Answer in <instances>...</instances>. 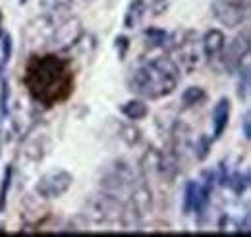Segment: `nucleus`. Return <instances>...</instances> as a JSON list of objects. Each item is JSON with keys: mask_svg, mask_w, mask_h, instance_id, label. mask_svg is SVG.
<instances>
[{"mask_svg": "<svg viewBox=\"0 0 251 237\" xmlns=\"http://www.w3.org/2000/svg\"><path fill=\"white\" fill-rule=\"evenodd\" d=\"M199 43H201L203 56L211 62V60L219 58L220 54H222V50L226 47V37H224V33L220 29H209L203 35V39Z\"/></svg>", "mask_w": 251, "mask_h": 237, "instance_id": "8", "label": "nucleus"}, {"mask_svg": "<svg viewBox=\"0 0 251 237\" xmlns=\"http://www.w3.org/2000/svg\"><path fill=\"white\" fill-rule=\"evenodd\" d=\"M145 12H147V2L145 0H131L127 4V10H126V16H124L126 29H135L139 25V22L143 20Z\"/></svg>", "mask_w": 251, "mask_h": 237, "instance_id": "10", "label": "nucleus"}, {"mask_svg": "<svg viewBox=\"0 0 251 237\" xmlns=\"http://www.w3.org/2000/svg\"><path fill=\"white\" fill-rule=\"evenodd\" d=\"M0 45H2V60H0V75L6 73V66L10 64L12 60V37L8 33H2L0 37Z\"/></svg>", "mask_w": 251, "mask_h": 237, "instance_id": "15", "label": "nucleus"}, {"mask_svg": "<svg viewBox=\"0 0 251 237\" xmlns=\"http://www.w3.org/2000/svg\"><path fill=\"white\" fill-rule=\"evenodd\" d=\"M24 83L35 102L54 106L70 98L74 73L70 62L56 54H33L25 64Z\"/></svg>", "mask_w": 251, "mask_h": 237, "instance_id": "1", "label": "nucleus"}, {"mask_svg": "<svg viewBox=\"0 0 251 237\" xmlns=\"http://www.w3.org/2000/svg\"><path fill=\"white\" fill-rule=\"evenodd\" d=\"M116 50H118V58L124 60L126 58V52H127V48H129V39L126 37V35H120V37H116Z\"/></svg>", "mask_w": 251, "mask_h": 237, "instance_id": "21", "label": "nucleus"}, {"mask_svg": "<svg viewBox=\"0 0 251 237\" xmlns=\"http://www.w3.org/2000/svg\"><path fill=\"white\" fill-rule=\"evenodd\" d=\"M74 178L72 174H68L66 170H52L37 181L35 191L43 197V199H58L64 193H68V189L72 187Z\"/></svg>", "mask_w": 251, "mask_h": 237, "instance_id": "5", "label": "nucleus"}, {"mask_svg": "<svg viewBox=\"0 0 251 237\" xmlns=\"http://www.w3.org/2000/svg\"><path fill=\"white\" fill-rule=\"evenodd\" d=\"M248 95H250V66L244 68V71L240 75V89H238V96L242 100H246Z\"/></svg>", "mask_w": 251, "mask_h": 237, "instance_id": "19", "label": "nucleus"}, {"mask_svg": "<svg viewBox=\"0 0 251 237\" xmlns=\"http://www.w3.org/2000/svg\"><path fill=\"white\" fill-rule=\"evenodd\" d=\"M211 12L222 25L234 29L248 22L250 18V0H213Z\"/></svg>", "mask_w": 251, "mask_h": 237, "instance_id": "3", "label": "nucleus"}, {"mask_svg": "<svg viewBox=\"0 0 251 237\" xmlns=\"http://www.w3.org/2000/svg\"><path fill=\"white\" fill-rule=\"evenodd\" d=\"M250 54V29H244V33L236 35L228 47L222 50V64L226 71H238L242 68V62Z\"/></svg>", "mask_w": 251, "mask_h": 237, "instance_id": "6", "label": "nucleus"}, {"mask_svg": "<svg viewBox=\"0 0 251 237\" xmlns=\"http://www.w3.org/2000/svg\"><path fill=\"white\" fill-rule=\"evenodd\" d=\"M8 104H10V85H8L6 75L2 73L0 75V114L2 118L8 116Z\"/></svg>", "mask_w": 251, "mask_h": 237, "instance_id": "16", "label": "nucleus"}, {"mask_svg": "<svg viewBox=\"0 0 251 237\" xmlns=\"http://www.w3.org/2000/svg\"><path fill=\"white\" fill-rule=\"evenodd\" d=\"M143 37H145V43L149 48H162L168 39V33L164 29H158V27H147Z\"/></svg>", "mask_w": 251, "mask_h": 237, "instance_id": "13", "label": "nucleus"}, {"mask_svg": "<svg viewBox=\"0 0 251 237\" xmlns=\"http://www.w3.org/2000/svg\"><path fill=\"white\" fill-rule=\"evenodd\" d=\"M12 166H8L4 170V178H2V185H0V212L6 208V199H8V191H10V185H12Z\"/></svg>", "mask_w": 251, "mask_h": 237, "instance_id": "17", "label": "nucleus"}, {"mask_svg": "<svg viewBox=\"0 0 251 237\" xmlns=\"http://www.w3.org/2000/svg\"><path fill=\"white\" fill-rule=\"evenodd\" d=\"M74 4V0H39V8L43 10L45 16L56 18V14L68 12V8Z\"/></svg>", "mask_w": 251, "mask_h": 237, "instance_id": "12", "label": "nucleus"}, {"mask_svg": "<svg viewBox=\"0 0 251 237\" xmlns=\"http://www.w3.org/2000/svg\"><path fill=\"white\" fill-rule=\"evenodd\" d=\"M85 2H93V0H85Z\"/></svg>", "mask_w": 251, "mask_h": 237, "instance_id": "24", "label": "nucleus"}, {"mask_svg": "<svg viewBox=\"0 0 251 237\" xmlns=\"http://www.w3.org/2000/svg\"><path fill=\"white\" fill-rule=\"evenodd\" d=\"M25 2H29V0H20V4H25Z\"/></svg>", "mask_w": 251, "mask_h": 237, "instance_id": "23", "label": "nucleus"}, {"mask_svg": "<svg viewBox=\"0 0 251 237\" xmlns=\"http://www.w3.org/2000/svg\"><path fill=\"white\" fill-rule=\"evenodd\" d=\"M120 110H122V114H124L126 118L133 119V121L135 119H143L149 114V108H147V104L143 100H127Z\"/></svg>", "mask_w": 251, "mask_h": 237, "instance_id": "11", "label": "nucleus"}, {"mask_svg": "<svg viewBox=\"0 0 251 237\" xmlns=\"http://www.w3.org/2000/svg\"><path fill=\"white\" fill-rule=\"evenodd\" d=\"M205 98H207V95H205V91L201 89V87H188V89L182 93V104H184V108H193V106L201 104Z\"/></svg>", "mask_w": 251, "mask_h": 237, "instance_id": "14", "label": "nucleus"}, {"mask_svg": "<svg viewBox=\"0 0 251 237\" xmlns=\"http://www.w3.org/2000/svg\"><path fill=\"white\" fill-rule=\"evenodd\" d=\"M211 191L213 187H209L207 183H199V181H188L186 185V199H184V212H197L201 214L211 199Z\"/></svg>", "mask_w": 251, "mask_h": 237, "instance_id": "7", "label": "nucleus"}, {"mask_svg": "<svg viewBox=\"0 0 251 237\" xmlns=\"http://www.w3.org/2000/svg\"><path fill=\"white\" fill-rule=\"evenodd\" d=\"M180 83V68L172 58L158 56L139 64L129 75V91L141 98L158 100L172 95Z\"/></svg>", "mask_w": 251, "mask_h": 237, "instance_id": "2", "label": "nucleus"}, {"mask_svg": "<svg viewBox=\"0 0 251 237\" xmlns=\"http://www.w3.org/2000/svg\"><path fill=\"white\" fill-rule=\"evenodd\" d=\"M170 4H172V0H151L149 2V10H151V14L158 18V16H162V14H166V10L170 8Z\"/></svg>", "mask_w": 251, "mask_h": 237, "instance_id": "20", "label": "nucleus"}, {"mask_svg": "<svg viewBox=\"0 0 251 237\" xmlns=\"http://www.w3.org/2000/svg\"><path fill=\"white\" fill-rule=\"evenodd\" d=\"M81 37H83V24L77 18H66L54 25L47 47L52 50H68L74 45H77Z\"/></svg>", "mask_w": 251, "mask_h": 237, "instance_id": "4", "label": "nucleus"}, {"mask_svg": "<svg viewBox=\"0 0 251 237\" xmlns=\"http://www.w3.org/2000/svg\"><path fill=\"white\" fill-rule=\"evenodd\" d=\"M209 150H211V141H209V137H207V135H201V137L197 139V143H195V158H197L199 162H203V160L209 156Z\"/></svg>", "mask_w": 251, "mask_h": 237, "instance_id": "18", "label": "nucleus"}, {"mask_svg": "<svg viewBox=\"0 0 251 237\" xmlns=\"http://www.w3.org/2000/svg\"><path fill=\"white\" fill-rule=\"evenodd\" d=\"M230 100L226 96H222L219 102L215 104L213 108V137L219 139L220 135L224 133L226 125H228V119H230Z\"/></svg>", "mask_w": 251, "mask_h": 237, "instance_id": "9", "label": "nucleus"}, {"mask_svg": "<svg viewBox=\"0 0 251 237\" xmlns=\"http://www.w3.org/2000/svg\"><path fill=\"white\" fill-rule=\"evenodd\" d=\"M244 137H246V141H250V139H251V121H250V112H246V116H244Z\"/></svg>", "mask_w": 251, "mask_h": 237, "instance_id": "22", "label": "nucleus"}]
</instances>
